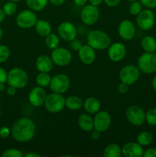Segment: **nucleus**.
<instances>
[{"instance_id":"f257e3e1","label":"nucleus","mask_w":156,"mask_h":157,"mask_svg":"<svg viewBox=\"0 0 156 157\" xmlns=\"http://www.w3.org/2000/svg\"><path fill=\"white\" fill-rule=\"evenodd\" d=\"M36 133V125L32 119L22 117L15 121L11 129V134L14 140L19 143L32 140Z\"/></svg>"},{"instance_id":"f03ea898","label":"nucleus","mask_w":156,"mask_h":157,"mask_svg":"<svg viewBox=\"0 0 156 157\" xmlns=\"http://www.w3.org/2000/svg\"><path fill=\"white\" fill-rule=\"evenodd\" d=\"M87 44L95 50H105L111 44V38L102 31L93 30L87 35Z\"/></svg>"},{"instance_id":"7ed1b4c3","label":"nucleus","mask_w":156,"mask_h":157,"mask_svg":"<svg viewBox=\"0 0 156 157\" xmlns=\"http://www.w3.org/2000/svg\"><path fill=\"white\" fill-rule=\"evenodd\" d=\"M7 83L9 86H12L17 89L24 88L28 83V74L23 69L14 67L8 73Z\"/></svg>"},{"instance_id":"20e7f679","label":"nucleus","mask_w":156,"mask_h":157,"mask_svg":"<svg viewBox=\"0 0 156 157\" xmlns=\"http://www.w3.org/2000/svg\"><path fill=\"white\" fill-rule=\"evenodd\" d=\"M44 105L46 110L50 113H59L65 107V98L61 94L52 92L47 95Z\"/></svg>"},{"instance_id":"39448f33","label":"nucleus","mask_w":156,"mask_h":157,"mask_svg":"<svg viewBox=\"0 0 156 157\" xmlns=\"http://www.w3.org/2000/svg\"><path fill=\"white\" fill-rule=\"evenodd\" d=\"M137 63L142 73L150 75L156 71V55L154 52H145L141 55Z\"/></svg>"},{"instance_id":"423d86ee","label":"nucleus","mask_w":156,"mask_h":157,"mask_svg":"<svg viewBox=\"0 0 156 157\" xmlns=\"http://www.w3.org/2000/svg\"><path fill=\"white\" fill-rule=\"evenodd\" d=\"M140 70L136 66L128 64L122 67L119 71V79L121 82L127 85H132L139 80L140 77Z\"/></svg>"},{"instance_id":"0eeeda50","label":"nucleus","mask_w":156,"mask_h":157,"mask_svg":"<svg viewBox=\"0 0 156 157\" xmlns=\"http://www.w3.org/2000/svg\"><path fill=\"white\" fill-rule=\"evenodd\" d=\"M136 24L140 29L148 31L154 26L155 22V16L151 9H142L139 14L136 15Z\"/></svg>"},{"instance_id":"6e6552de","label":"nucleus","mask_w":156,"mask_h":157,"mask_svg":"<svg viewBox=\"0 0 156 157\" xmlns=\"http://www.w3.org/2000/svg\"><path fill=\"white\" fill-rule=\"evenodd\" d=\"M70 86V81L68 76L64 74H58L51 78L49 85L50 90L54 93L64 94L68 90Z\"/></svg>"},{"instance_id":"1a4fd4ad","label":"nucleus","mask_w":156,"mask_h":157,"mask_svg":"<svg viewBox=\"0 0 156 157\" xmlns=\"http://www.w3.org/2000/svg\"><path fill=\"white\" fill-rule=\"evenodd\" d=\"M50 58L54 64L59 67H64L71 62L72 53L70 50L65 48L58 47L52 51Z\"/></svg>"},{"instance_id":"9d476101","label":"nucleus","mask_w":156,"mask_h":157,"mask_svg":"<svg viewBox=\"0 0 156 157\" xmlns=\"http://www.w3.org/2000/svg\"><path fill=\"white\" fill-rule=\"evenodd\" d=\"M125 117L130 124L136 127H140L145 122V112L139 106L128 107L125 111Z\"/></svg>"},{"instance_id":"9b49d317","label":"nucleus","mask_w":156,"mask_h":157,"mask_svg":"<svg viewBox=\"0 0 156 157\" xmlns=\"http://www.w3.org/2000/svg\"><path fill=\"white\" fill-rule=\"evenodd\" d=\"M99 18V10L97 6L93 5H85L80 12L82 22L86 25H93L97 22Z\"/></svg>"},{"instance_id":"f8f14e48","label":"nucleus","mask_w":156,"mask_h":157,"mask_svg":"<svg viewBox=\"0 0 156 157\" xmlns=\"http://www.w3.org/2000/svg\"><path fill=\"white\" fill-rule=\"evenodd\" d=\"M35 12L32 10H23L16 17V24L21 29H28L34 27L38 21Z\"/></svg>"},{"instance_id":"ddd939ff","label":"nucleus","mask_w":156,"mask_h":157,"mask_svg":"<svg viewBox=\"0 0 156 157\" xmlns=\"http://www.w3.org/2000/svg\"><path fill=\"white\" fill-rule=\"evenodd\" d=\"M58 33L61 39L67 41H71L77 35V29L70 21H63L58 28Z\"/></svg>"},{"instance_id":"4468645a","label":"nucleus","mask_w":156,"mask_h":157,"mask_svg":"<svg viewBox=\"0 0 156 157\" xmlns=\"http://www.w3.org/2000/svg\"><path fill=\"white\" fill-rule=\"evenodd\" d=\"M111 121V116L108 112L106 110L97 112L93 118L94 129L101 133H103L110 128Z\"/></svg>"},{"instance_id":"2eb2a0df","label":"nucleus","mask_w":156,"mask_h":157,"mask_svg":"<svg viewBox=\"0 0 156 157\" xmlns=\"http://www.w3.org/2000/svg\"><path fill=\"white\" fill-rule=\"evenodd\" d=\"M47 98V93L42 87L37 86L30 90L28 94L29 103L33 107H39L44 105Z\"/></svg>"},{"instance_id":"dca6fc26","label":"nucleus","mask_w":156,"mask_h":157,"mask_svg":"<svg viewBox=\"0 0 156 157\" xmlns=\"http://www.w3.org/2000/svg\"><path fill=\"white\" fill-rule=\"evenodd\" d=\"M118 33L121 38L125 41H130L136 35V27L130 20H123L118 27Z\"/></svg>"},{"instance_id":"f3484780","label":"nucleus","mask_w":156,"mask_h":157,"mask_svg":"<svg viewBox=\"0 0 156 157\" xmlns=\"http://www.w3.org/2000/svg\"><path fill=\"white\" fill-rule=\"evenodd\" d=\"M108 57L113 62L121 61L126 55V48L122 43L116 42L108 48Z\"/></svg>"},{"instance_id":"a211bd4d","label":"nucleus","mask_w":156,"mask_h":157,"mask_svg":"<svg viewBox=\"0 0 156 157\" xmlns=\"http://www.w3.org/2000/svg\"><path fill=\"white\" fill-rule=\"evenodd\" d=\"M122 154L125 157H142L144 154L143 147L137 142L127 143L122 146Z\"/></svg>"},{"instance_id":"6ab92c4d","label":"nucleus","mask_w":156,"mask_h":157,"mask_svg":"<svg viewBox=\"0 0 156 157\" xmlns=\"http://www.w3.org/2000/svg\"><path fill=\"white\" fill-rule=\"evenodd\" d=\"M78 56L83 64L89 65L95 61L96 55L95 49L89 44H87V45H83L78 51Z\"/></svg>"},{"instance_id":"aec40b11","label":"nucleus","mask_w":156,"mask_h":157,"mask_svg":"<svg viewBox=\"0 0 156 157\" xmlns=\"http://www.w3.org/2000/svg\"><path fill=\"white\" fill-rule=\"evenodd\" d=\"M54 63L51 58L47 55H40L35 61V67L39 72H46L49 73L52 70Z\"/></svg>"},{"instance_id":"412c9836","label":"nucleus","mask_w":156,"mask_h":157,"mask_svg":"<svg viewBox=\"0 0 156 157\" xmlns=\"http://www.w3.org/2000/svg\"><path fill=\"white\" fill-rule=\"evenodd\" d=\"M78 126L82 130L86 132H91L94 129L93 119L87 113H82L78 117Z\"/></svg>"},{"instance_id":"4be33fe9","label":"nucleus","mask_w":156,"mask_h":157,"mask_svg":"<svg viewBox=\"0 0 156 157\" xmlns=\"http://www.w3.org/2000/svg\"><path fill=\"white\" fill-rule=\"evenodd\" d=\"M84 107L90 114H96L101 108V104L98 99L93 97L88 98L84 103Z\"/></svg>"},{"instance_id":"5701e85b","label":"nucleus","mask_w":156,"mask_h":157,"mask_svg":"<svg viewBox=\"0 0 156 157\" xmlns=\"http://www.w3.org/2000/svg\"><path fill=\"white\" fill-rule=\"evenodd\" d=\"M35 26L38 35L41 37H46L51 32V25L46 20L38 19Z\"/></svg>"},{"instance_id":"b1692460","label":"nucleus","mask_w":156,"mask_h":157,"mask_svg":"<svg viewBox=\"0 0 156 157\" xmlns=\"http://www.w3.org/2000/svg\"><path fill=\"white\" fill-rule=\"evenodd\" d=\"M84 106L82 99L77 96H70L65 99V107L70 110H78Z\"/></svg>"},{"instance_id":"393cba45","label":"nucleus","mask_w":156,"mask_h":157,"mask_svg":"<svg viewBox=\"0 0 156 157\" xmlns=\"http://www.w3.org/2000/svg\"><path fill=\"white\" fill-rule=\"evenodd\" d=\"M141 46L145 52H154L156 51V39L152 36H145L141 41Z\"/></svg>"},{"instance_id":"a878e982","label":"nucleus","mask_w":156,"mask_h":157,"mask_svg":"<svg viewBox=\"0 0 156 157\" xmlns=\"http://www.w3.org/2000/svg\"><path fill=\"white\" fill-rule=\"evenodd\" d=\"M103 155L105 157H119L122 154V148L116 144H110L106 147Z\"/></svg>"},{"instance_id":"bb28decb","label":"nucleus","mask_w":156,"mask_h":157,"mask_svg":"<svg viewBox=\"0 0 156 157\" xmlns=\"http://www.w3.org/2000/svg\"><path fill=\"white\" fill-rule=\"evenodd\" d=\"M25 2L29 9L34 12H41L45 9L48 0H25Z\"/></svg>"},{"instance_id":"cd10ccee","label":"nucleus","mask_w":156,"mask_h":157,"mask_svg":"<svg viewBox=\"0 0 156 157\" xmlns=\"http://www.w3.org/2000/svg\"><path fill=\"white\" fill-rule=\"evenodd\" d=\"M137 143L142 147H147L150 145L153 141V136L151 133L148 131H142L138 134Z\"/></svg>"},{"instance_id":"c85d7f7f","label":"nucleus","mask_w":156,"mask_h":157,"mask_svg":"<svg viewBox=\"0 0 156 157\" xmlns=\"http://www.w3.org/2000/svg\"><path fill=\"white\" fill-rule=\"evenodd\" d=\"M45 44L48 48L54 50L59 47L60 37L58 35L50 32L48 35L45 37Z\"/></svg>"},{"instance_id":"c756f323","label":"nucleus","mask_w":156,"mask_h":157,"mask_svg":"<svg viewBox=\"0 0 156 157\" xmlns=\"http://www.w3.org/2000/svg\"><path fill=\"white\" fill-rule=\"evenodd\" d=\"M50 81H51V77L46 72H39L36 77V83L40 87H48L50 84Z\"/></svg>"},{"instance_id":"7c9ffc66","label":"nucleus","mask_w":156,"mask_h":157,"mask_svg":"<svg viewBox=\"0 0 156 157\" xmlns=\"http://www.w3.org/2000/svg\"><path fill=\"white\" fill-rule=\"evenodd\" d=\"M2 9L4 11L6 15H7V16H12V15H15L17 11L16 2L9 1L8 2L5 3Z\"/></svg>"},{"instance_id":"2f4dec72","label":"nucleus","mask_w":156,"mask_h":157,"mask_svg":"<svg viewBox=\"0 0 156 157\" xmlns=\"http://www.w3.org/2000/svg\"><path fill=\"white\" fill-rule=\"evenodd\" d=\"M145 121L151 126H156V108H151L145 113Z\"/></svg>"},{"instance_id":"473e14b6","label":"nucleus","mask_w":156,"mask_h":157,"mask_svg":"<svg viewBox=\"0 0 156 157\" xmlns=\"http://www.w3.org/2000/svg\"><path fill=\"white\" fill-rule=\"evenodd\" d=\"M128 10L131 15H137L138 14H139V12L142 10V5L140 2V1L137 0V1L132 2L131 4L129 5V8H128Z\"/></svg>"},{"instance_id":"72a5a7b5","label":"nucleus","mask_w":156,"mask_h":157,"mask_svg":"<svg viewBox=\"0 0 156 157\" xmlns=\"http://www.w3.org/2000/svg\"><path fill=\"white\" fill-rule=\"evenodd\" d=\"M10 56V49L4 44H0V64L6 62Z\"/></svg>"},{"instance_id":"f704fd0d","label":"nucleus","mask_w":156,"mask_h":157,"mask_svg":"<svg viewBox=\"0 0 156 157\" xmlns=\"http://www.w3.org/2000/svg\"><path fill=\"white\" fill-rule=\"evenodd\" d=\"M2 157H22L23 153L21 150L15 148H9L3 152L2 154Z\"/></svg>"},{"instance_id":"c9c22d12","label":"nucleus","mask_w":156,"mask_h":157,"mask_svg":"<svg viewBox=\"0 0 156 157\" xmlns=\"http://www.w3.org/2000/svg\"><path fill=\"white\" fill-rule=\"evenodd\" d=\"M142 6L147 9H154L156 8V0H139Z\"/></svg>"},{"instance_id":"e433bc0d","label":"nucleus","mask_w":156,"mask_h":157,"mask_svg":"<svg viewBox=\"0 0 156 157\" xmlns=\"http://www.w3.org/2000/svg\"><path fill=\"white\" fill-rule=\"evenodd\" d=\"M11 134V130L8 127H2L0 128V137L6 139Z\"/></svg>"},{"instance_id":"4c0bfd02","label":"nucleus","mask_w":156,"mask_h":157,"mask_svg":"<svg viewBox=\"0 0 156 157\" xmlns=\"http://www.w3.org/2000/svg\"><path fill=\"white\" fill-rule=\"evenodd\" d=\"M70 45L71 47V48L74 51H79L80 49V48L82 47L83 44L79 40L77 39H73L71 41H70Z\"/></svg>"},{"instance_id":"58836bf2","label":"nucleus","mask_w":156,"mask_h":157,"mask_svg":"<svg viewBox=\"0 0 156 157\" xmlns=\"http://www.w3.org/2000/svg\"><path fill=\"white\" fill-rule=\"evenodd\" d=\"M8 73L3 67H0V84H5L7 82Z\"/></svg>"},{"instance_id":"ea45409f","label":"nucleus","mask_w":156,"mask_h":157,"mask_svg":"<svg viewBox=\"0 0 156 157\" xmlns=\"http://www.w3.org/2000/svg\"><path fill=\"white\" fill-rule=\"evenodd\" d=\"M144 157H156V148H148L144 151Z\"/></svg>"},{"instance_id":"a19ab883","label":"nucleus","mask_w":156,"mask_h":157,"mask_svg":"<svg viewBox=\"0 0 156 157\" xmlns=\"http://www.w3.org/2000/svg\"><path fill=\"white\" fill-rule=\"evenodd\" d=\"M128 85H127L125 83L121 82L120 84H119V86H118V91H119V94H125L128 91Z\"/></svg>"},{"instance_id":"79ce46f5","label":"nucleus","mask_w":156,"mask_h":157,"mask_svg":"<svg viewBox=\"0 0 156 157\" xmlns=\"http://www.w3.org/2000/svg\"><path fill=\"white\" fill-rule=\"evenodd\" d=\"M121 1L122 0H103L106 5L109 7H116L121 2Z\"/></svg>"},{"instance_id":"37998d69","label":"nucleus","mask_w":156,"mask_h":157,"mask_svg":"<svg viewBox=\"0 0 156 157\" xmlns=\"http://www.w3.org/2000/svg\"><path fill=\"white\" fill-rule=\"evenodd\" d=\"M100 136H101V132L98 131V130H95V129H93V130L91 131L90 136H91L93 140H99V138H100Z\"/></svg>"},{"instance_id":"c03bdc74","label":"nucleus","mask_w":156,"mask_h":157,"mask_svg":"<svg viewBox=\"0 0 156 157\" xmlns=\"http://www.w3.org/2000/svg\"><path fill=\"white\" fill-rule=\"evenodd\" d=\"M6 92H7V94L9 96H14V95H15V94H16L17 88L12 87V86H9V87H8L7 90H6Z\"/></svg>"},{"instance_id":"a18cd8bd","label":"nucleus","mask_w":156,"mask_h":157,"mask_svg":"<svg viewBox=\"0 0 156 157\" xmlns=\"http://www.w3.org/2000/svg\"><path fill=\"white\" fill-rule=\"evenodd\" d=\"M49 2L55 6H60L65 2V0H48Z\"/></svg>"},{"instance_id":"49530a36","label":"nucleus","mask_w":156,"mask_h":157,"mask_svg":"<svg viewBox=\"0 0 156 157\" xmlns=\"http://www.w3.org/2000/svg\"><path fill=\"white\" fill-rule=\"evenodd\" d=\"M88 0H73V2L76 6H80V7H84L87 4Z\"/></svg>"},{"instance_id":"de8ad7c7","label":"nucleus","mask_w":156,"mask_h":157,"mask_svg":"<svg viewBox=\"0 0 156 157\" xmlns=\"http://www.w3.org/2000/svg\"><path fill=\"white\" fill-rule=\"evenodd\" d=\"M90 3L93 6H99L102 4V2H103V0H89Z\"/></svg>"},{"instance_id":"09e8293b","label":"nucleus","mask_w":156,"mask_h":157,"mask_svg":"<svg viewBox=\"0 0 156 157\" xmlns=\"http://www.w3.org/2000/svg\"><path fill=\"white\" fill-rule=\"evenodd\" d=\"M6 14H5L4 11H3L2 9H0V24H1L2 22H3V21L5 20V18H6Z\"/></svg>"},{"instance_id":"8fccbe9b","label":"nucleus","mask_w":156,"mask_h":157,"mask_svg":"<svg viewBox=\"0 0 156 157\" xmlns=\"http://www.w3.org/2000/svg\"><path fill=\"white\" fill-rule=\"evenodd\" d=\"M25 157H40V154L37 153H28L24 156Z\"/></svg>"},{"instance_id":"3c124183","label":"nucleus","mask_w":156,"mask_h":157,"mask_svg":"<svg viewBox=\"0 0 156 157\" xmlns=\"http://www.w3.org/2000/svg\"><path fill=\"white\" fill-rule=\"evenodd\" d=\"M151 86H152V88L154 90V91L156 92V76L153 78L152 82H151Z\"/></svg>"},{"instance_id":"603ef678","label":"nucleus","mask_w":156,"mask_h":157,"mask_svg":"<svg viewBox=\"0 0 156 157\" xmlns=\"http://www.w3.org/2000/svg\"><path fill=\"white\" fill-rule=\"evenodd\" d=\"M5 90V85L4 84H0V90Z\"/></svg>"},{"instance_id":"864d4df0","label":"nucleus","mask_w":156,"mask_h":157,"mask_svg":"<svg viewBox=\"0 0 156 157\" xmlns=\"http://www.w3.org/2000/svg\"><path fill=\"white\" fill-rule=\"evenodd\" d=\"M2 38V29L0 27V41H1Z\"/></svg>"},{"instance_id":"5fc2aeb1","label":"nucleus","mask_w":156,"mask_h":157,"mask_svg":"<svg viewBox=\"0 0 156 157\" xmlns=\"http://www.w3.org/2000/svg\"><path fill=\"white\" fill-rule=\"evenodd\" d=\"M9 1H11V2H18L21 1V0H9Z\"/></svg>"},{"instance_id":"6e6d98bb","label":"nucleus","mask_w":156,"mask_h":157,"mask_svg":"<svg viewBox=\"0 0 156 157\" xmlns=\"http://www.w3.org/2000/svg\"><path fill=\"white\" fill-rule=\"evenodd\" d=\"M126 1L129 2H134V1H137V0H126Z\"/></svg>"},{"instance_id":"4d7b16f0","label":"nucleus","mask_w":156,"mask_h":157,"mask_svg":"<svg viewBox=\"0 0 156 157\" xmlns=\"http://www.w3.org/2000/svg\"><path fill=\"white\" fill-rule=\"evenodd\" d=\"M2 115V109H1V107H0V117H1Z\"/></svg>"},{"instance_id":"13d9d810","label":"nucleus","mask_w":156,"mask_h":157,"mask_svg":"<svg viewBox=\"0 0 156 157\" xmlns=\"http://www.w3.org/2000/svg\"><path fill=\"white\" fill-rule=\"evenodd\" d=\"M154 55H156V51H155V52H154Z\"/></svg>"}]
</instances>
